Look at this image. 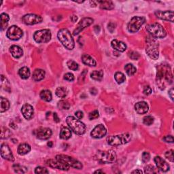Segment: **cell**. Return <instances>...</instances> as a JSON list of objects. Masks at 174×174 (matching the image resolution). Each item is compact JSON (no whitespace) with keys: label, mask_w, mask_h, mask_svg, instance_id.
I'll return each instance as SVG.
<instances>
[{"label":"cell","mask_w":174,"mask_h":174,"mask_svg":"<svg viewBox=\"0 0 174 174\" xmlns=\"http://www.w3.org/2000/svg\"><path fill=\"white\" fill-rule=\"evenodd\" d=\"M71 20L72 21L73 23H76V22L78 21V17L77 16L75 15H73L71 16Z\"/></svg>","instance_id":"cell-56"},{"label":"cell","mask_w":174,"mask_h":174,"mask_svg":"<svg viewBox=\"0 0 174 174\" xmlns=\"http://www.w3.org/2000/svg\"><path fill=\"white\" fill-rule=\"evenodd\" d=\"M111 29H112V31L115 29V25L113 23H110L108 24V29L110 31H111Z\"/></svg>","instance_id":"cell-53"},{"label":"cell","mask_w":174,"mask_h":174,"mask_svg":"<svg viewBox=\"0 0 174 174\" xmlns=\"http://www.w3.org/2000/svg\"><path fill=\"white\" fill-rule=\"evenodd\" d=\"M58 106L62 110H69L70 108V104L68 101H65V100H61L59 102Z\"/></svg>","instance_id":"cell-42"},{"label":"cell","mask_w":174,"mask_h":174,"mask_svg":"<svg viewBox=\"0 0 174 174\" xmlns=\"http://www.w3.org/2000/svg\"><path fill=\"white\" fill-rule=\"evenodd\" d=\"M40 98H41L42 100L47 102H49L52 100V98H53V96H52V93L49 90H43L41 92H40Z\"/></svg>","instance_id":"cell-33"},{"label":"cell","mask_w":174,"mask_h":174,"mask_svg":"<svg viewBox=\"0 0 174 174\" xmlns=\"http://www.w3.org/2000/svg\"><path fill=\"white\" fill-rule=\"evenodd\" d=\"M93 21H94V20L91 18L88 17V18H82V19L79 22V23H78V25L76 29L74 31H73V34L74 35L79 34V33L82 30H84L85 28L89 27L91 25H92V23H93Z\"/></svg>","instance_id":"cell-14"},{"label":"cell","mask_w":174,"mask_h":174,"mask_svg":"<svg viewBox=\"0 0 174 174\" xmlns=\"http://www.w3.org/2000/svg\"><path fill=\"white\" fill-rule=\"evenodd\" d=\"M47 145H48V146H49L50 148L53 147V142H48Z\"/></svg>","instance_id":"cell-59"},{"label":"cell","mask_w":174,"mask_h":174,"mask_svg":"<svg viewBox=\"0 0 174 174\" xmlns=\"http://www.w3.org/2000/svg\"><path fill=\"white\" fill-rule=\"evenodd\" d=\"M30 151H31L30 145H29L28 143H26L20 144L17 149L18 154L21 155V156H23V155L28 154Z\"/></svg>","instance_id":"cell-27"},{"label":"cell","mask_w":174,"mask_h":174,"mask_svg":"<svg viewBox=\"0 0 174 174\" xmlns=\"http://www.w3.org/2000/svg\"><path fill=\"white\" fill-rule=\"evenodd\" d=\"M46 72L42 69H36L33 73V80L35 82H40L45 78Z\"/></svg>","instance_id":"cell-24"},{"label":"cell","mask_w":174,"mask_h":174,"mask_svg":"<svg viewBox=\"0 0 174 174\" xmlns=\"http://www.w3.org/2000/svg\"><path fill=\"white\" fill-rule=\"evenodd\" d=\"M51 32L49 29L37 31L33 34V39L37 43H47L51 39Z\"/></svg>","instance_id":"cell-10"},{"label":"cell","mask_w":174,"mask_h":174,"mask_svg":"<svg viewBox=\"0 0 174 174\" xmlns=\"http://www.w3.org/2000/svg\"><path fill=\"white\" fill-rule=\"evenodd\" d=\"M0 18H1V29L3 31L7 27V26H8L10 17L8 14L2 13L1 15H0Z\"/></svg>","instance_id":"cell-32"},{"label":"cell","mask_w":174,"mask_h":174,"mask_svg":"<svg viewBox=\"0 0 174 174\" xmlns=\"http://www.w3.org/2000/svg\"><path fill=\"white\" fill-rule=\"evenodd\" d=\"M52 134H53V132L49 128H40L36 131L37 138L42 140H46L49 139Z\"/></svg>","instance_id":"cell-18"},{"label":"cell","mask_w":174,"mask_h":174,"mask_svg":"<svg viewBox=\"0 0 174 174\" xmlns=\"http://www.w3.org/2000/svg\"><path fill=\"white\" fill-rule=\"evenodd\" d=\"M146 30L154 38H164L167 35V32L163 27L158 23H153L147 25Z\"/></svg>","instance_id":"cell-5"},{"label":"cell","mask_w":174,"mask_h":174,"mask_svg":"<svg viewBox=\"0 0 174 174\" xmlns=\"http://www.w3.org/2000/svg\"><path fill=\"white\" fill-rule=\"evenodd\" d=\"M35 173L37 174H44V173H49V172L48 171L47 169L42 167H37L35 169Z\"/></svg>","instance_id":"cell-44"},{"label":"cell","mask_w":174,"mask_h":174,"mask_svg":"<svg viewBox=\"0 0 174 174\" xmlns=\"http://www.w3.org/2000/svg\"><path fill=\"white\" fill-rule=\"evenodd\" d=\"M23 35V31H22V29L16 25L11 26L10 27L8 28L6 33L7 37H8L10 40H14V41L21 39Z\"/></svg>","instance_id":"cell-11"},{"label":"cell","mask_w":174,"mask_h":174,"mask_svg":"<svg viewBox=\"0 0 174 174\" xmlns=\"http://www.w3.org/2000/svg\"><path fill=\"white\" fill-rule=\"evenodd\" d=\"M155 16L161 20L167 21L170 22H173V12L172 10L167 11H161L157 10L154 12Z\"/></svg>","instance_id":"cell-16"},{"label":"cell","mask_w":174,"mask_h":174,"mask_svg":"<svg viewBox=\"0 0 174 174\" xmlns=\"http://www.w3.org/2000/svg\"><path fill=\"white\" fill-rule=\"evenodd\" d=\"M76 114V118H78V119H82V118L84 117V114H83V112H81V111H78V112H76L75 113Z\"/></svg>","instance_id":"cell-52"},{"label":"cell","mask_w":174,"mask_h":174,"mask_svg":"<svg viewBox=\"0 0 174 174\" xmlns=\"http://www.w3.org/2000/svg\"><path fill=\"white\" fill-rule=\"evenodd\" d=\"M92 79L97 81H101L103 77V72L102 70H95L91 73Z\"/></svg>","instance_id":"cell-34"},{"label":"cell","mask_w":174,"mask_h":174,"mask_svg":"<svg viewBox=\"0 0 174 174\" xmlns=\"http://www.w3.org/2000/svg\"><path fill=\"white\" fill-rule=\"evenodd\" d=\"M0 99H1V103H0V112H1V113H3L10 108V103L8 99L3 97H2Z\"/></svg>","instance_id":"cell-30"},{"label":"cell","mask_w":174,"mask_h":174,"mask_svg":"<svg viewBox=\"0 0 174 174\" xmlns=\"http://www.w3.org/2000/svg\"><path fill=\"white\" fill-rule=\"evenodd\" d=\"M60 138L64 140L69 139L72 137V131L71 129L69 128L65 127V126H62L60 131Z\"/></svg>","instance_id":"cell-26"},{"label":"cell","mask_w":174,"mask_h":174,"mask_svg":"<svg viewBox=\"0 0 174 174\" xmlns=\"http://www.w3.org/2000/svg\"><path fill=\"white\" fill-rule=\"evenodd\" d=\"M143 92L144 95H149L152 93V88L149 86H146V87H144Z\"/></svg>","instance_id":"cell-50"},{"label":"cell","mask_w":174,"mask_h":174,"mask_svg":"<svg viewBox=\"0 0 174 174\" xmlns=\"http://www.w3.org/2000/svg\"><path fill=\"white\" fill-rule=\"evenodd\" d=\"M67 124L69 129L77 135H83L86 132V126L80 120L73 116H68L66 118Z\"/></svg>","instance_id":"cell-3"},{"label":"cell","mask_w":174,"mask_h":174,"mask_svg":"<svg viewBox=\"0 0 174 174\" xmlns=\"http://www.w3.org/2000/svg\"><path fill=\"white\" fill-rule=\"evenodd\" d=\"M165 157L168 159L169 161L171 162L174 161V158H173V150H170L169 151H167L165 154Z\"/></svg>","instance_id":"cell-45"},{"label":"cell","mask_w":174,"mask_h":174,"mask_svg":"<svg viewBox=\"0 0 174 174\" xmlns=\"http://www.w3.org/2000/svg\"><path fill=\"white\" fill-rule=\"evenodd\" d=\"M143 123L144 125L150 126L154 123V118L151 116H146L143 118Z\"/></svg>","instance_id":"cell-43"},{"label":"cell","mask_w":174,"mask_h":174,"mask_svg":"<svg viewBox=\"0 0 174 174\" xmlns=\"http://www.w3.org/2000/svg\"><path fill=\"white\" fill-rule=\"evenodd\" d=\"M131 140V135L129 133H125L123 134L112 135L107 138V142L110 146H117L123 144L127 143Z\"/></svg>","instance_id":"cell-4"},{"label":"cell","mask_w":174,"mask_h":174,"mask_svg":"<svg viewBox=\"0 0 174 174\" xmlns=\"http://www.w3.org/2000/svg\"><path fill=\"white\" fill-rule=\"evenodd\" d=\"M13 169L14 172L17 173H25L27 171V167L19 164H14L13 165Z\"/></svg>","instance_id":"cell-39"},{"label":"cell","mask_w":174,"mask_h":174,"mask_svg":"<svg viewBox=\"0 0 174 174\" xmlns=\"http://www.w3.org/2000/svg\"><path fill=\"white\" fill-rule=\"evenodd\" d=\"M1 156L6 160L9 161H14V157L12 153V150H10V147L6 143H3L1 146Z\"/></svg>","instance_id":"cell-17"},{"label":"cell","mask_w":174,"mask_h":174,"mask_svg":"<svg viewBox=\"0 0 174 174\" xmlns=\"http://www.w3.org/2000/svg\"><path fill=\"white\" fill-rule=\"evenodd\" d=\"M145 22L146 18L143 16H133L128 23V31L131 33L138 32Z\"/></svg>","instance_id":"cell-7"},{"label":"cell","mask_w":174,"mask_h":174,"mask_svg":"<svg viewBox=\"0 0 174 174\" xmlns=\"http://www.w3.org/2000/svg\"><path fill=\"white\" fill-rule=\"evenodd\" d=\"M21 112L26 120H30L33 116L34 110H33L32 106L29 104V103H25L22 107Z\"/></svg>","instance_id":"cell-20"},{"label":"cell","mask_w":174,"mask_h":174,"mask_svg":"<svg viewBox=\"0 0 174 174\" xmlns=\"http://www.w3.org/2000/svg\"><path fill=\"white\" fill-rule=\"evenodd\" d=\"M111 45H112V47L114 50H116L118 52H125L126 50H127V45L122 41H119L118 40H113L112 42H111Z\"/></svg>","instance_id":"cell-22"},{"label":"cell","mask_w":174,"mask_h":174,"mask_svg":"<svg viewBox=\"0 0 174 174\" xmlns=\"http://www.w3.org/2000/svg\"><path fill=\"white\" fill-rule=\"evenodd\" d=\"M125 69L126 73H127V75L129 76H132L136 73L137 69L135 66H133L132 64L129 63L125 66Z\"/></svg>","instance_id":"cell-35"},{"label":"cell","mask_w":174,"mask_h":174,"mask_svg":"<svg viewBox=\"0 0 174 174\" xmlns=\"http://www.w3.org/2000/svg\"><path fill=\"white\" fill-rule=\"evenodd\" d=\"M150 39L148 42V45L146 47V53L149 57L153 60H157L159 56L158 51V44L154 39Z\"/></svg>","instance_id":"cell-8"},{"label":"cell","mask_w":174,"mask_h":174,"mask_svg":"<svg viewBox=\"0 0 174 174\" xmlns=\"http://www.w3.org/2000/svg\"><path fill=\"white\" fill-rule=\"evenodd\" d=\"M99 113L98 112V110H94L89 114L88 118H89V119L91 120H92L97 119V118L99 117Z\"/></svg>","instance_id":"cell-46"},{"label":"cell","mask_w":174,"mask_h":174,"mask_svg":"<svg viewBox=\"0 0 174 174\" xmlns=\"http://www.w3.org/2000/svg\"><path fill=\"white\" fill-rule=\"evenodd\" d=\"M82 61L84 64L90 67H95L97 65V62L89 54H84L82 56Z\"/></svg>","instance_id":"cell-25"},{"label":"cell","mask_w":174,"mask_h":174,"mask_svg":"<svg viewBox=\"0 0 174 174\" xmlns=\"http://www.w3.org/2000/svg\"><path fill=\"white\" fill-rule=\"evenodd\" d=\"M57 38L67 49L72 50L74 49L75 42L71 33L67 29H61L58 31Z\"/></svg>","instance_id":"cell-2"},{"label":"cell","mask_w":174,"mask_h":174,"mask_svg":"<svg viewBox=\"0 0 174 174\" xmlns=\"http://www.w3.org/2000/svg\"><path fill=\"white\" fill-rule=\"evenodd\" d=\"M154 160L158 170H160V171L162 172H167L169 171L170 167L163 158H162L161 157L157 156L154 158Z\"/></svg>","instance_id":"cell-19"},{"label":"cell","mask_w":174,"mask_h":174,"mask_svg":"<svg viewBox=\"0 0 174 174\" xmlns=\"http://www.w3.org/2000/svg\"><path fill=\"white\" fill-rule=\"evenodd\" d=\"M173 74L168 65H160L157 68V82L161 89H164L173 82Z\"/></svg>","instance_id":"cell-1"},{"label":"cell","mask_w":174,"mask_h":174,"mask_svg":"<svg viewBox=\"0 0 174 174\" xmlns=\"http://www.w3.org/2000/svg\"><path fill=\"white\" fill-rule=\"evenodd\" d=\"M46 163L52 168L63 170V171H68L70 168L69 165L65 164V162H62L61 161L58 160L57 158L49 159V160L47 161Z\"/></svg>","instance_id":"cell-13"},{"label":"cell","mask_w":174,"mask_h":174,"mask_svg":"<svg viewBox=\"0 0 174 174\" xmlns=\"http://www.w3.org/2000/svg\"><path fill=\"white\" fill-rule=\"evenodd\" d=\"M169 95L170 96V97H171L172 100L173 101V88H172L169 91Z\"/></svg>","instance_id":"cell-55"},{"label":"cell","mask_w":174,"mask_h":174,"mask_svg":"<svg viewBox=\"0 0 174 174\" xmlns=\"http://www.w3.org/2000/svg\"><path fill=\"white\" fill-rule=\"evenodd\" d=\"M143 172L142 171V170H139V169H136V170H134V171H133L131 172V173H142Z\"/></svg>","instance_id":"cell-57"},{"label":"cell","mask_w":174,"mask_h":174,"mask_svg":"<svg viewBox=\"0 0 174 174\" xmlns=\"http://www.w3.org/2000/svg\"><path fill=\"white\" fill-rule=\"evenodd\" d=\"M163 140L165 142L173 143V138L172 135H167L163 138Z\"/></svg>","instance_id":"cell-51"},{"label":"cell","mask_w":174,"mask_h":174,"mask_svg":"<svg viewBox=\"0 0 174 174\" xmlns=\"http://www.w3.org/2000/svg\"><path fill=\"white\" fill-rule=\"evenodd\" d=\"M97 3H98L101 9L112 10L114 8V3L111 1H98Z\"/></svg>","instance_id":"cell-29"},{"label":"cell","mask_w":174,"mask_h":174,"mask_svg":"<svg viewBox=\"0 0 174 174\" xmlns=\"http://www.w3.org/2000/svg\"><path fill=\"white\" fill-rule=\"evenodd\" d=\"M10 52L12 54V57L18 59L23 56V50L19 46L17 45H13L10 48Z\"/></svg>","instance_id":"cell-23"},{"label":"cell","mask_w":174,"mask_h":174,"mask_svg":"<svg viewBox=\"0 0 174 174\" xmlns=\"http://www.w3.org/2000/svg\"><path fill=\"white\" fill-rule=\"evenodd\" d=\"M144 172L146 173H158V169L155 168L154 166L149 165L144 167Z\"/></svg>","instance_id":"cell-41"},{"label":"cell","mask_w":174,"mask_h":174,"mask_svg":"<svg viewBox=\"0 0 174 174\" xmlns=\"http://www.w3.org/2000/svg\"><path fill=\"white\" fill-rule=\"evenodd\" d=\"M95 173H104V172L101 171V170H97V171L95 172Z\"/></svg>","instance_id":"cell-58"},{"label":"cell","mask_w":174,"mask_h":174,"mask_svg":"<svg viewBox=\"0 0 174 174\" xmlns=\"http://www.w3.org/2000/svg\"><path fill=\"white\" fill-rule=\"evenodd\" d=\"M142 159L143 162H148L150 159V154L148 153H147V152H144L142 154Z\"/></svg>","instance_id":"cell-47"},{"label":"cell","mask_w":174,"mask_h":174,"mask_svg":"<svg viewBox=\"0 0 174 174\" xmlns=\"http://www.w3.org/2000/svg\"><path fill=\"white\" fill-rule=\"evenodd\" d=\"M1 87L2 89L4 91L10 92L11 91V86L8 79L3 75L1 76Z\"/></svg>","instance_id":"cell-31"},{"label":"cell","mask_w":174,"mask_h":174,"mask_svg":"<svg viewBox=\"0 0 174 174\" xmlns=\"http://www.w3.org/2000/svg\"><path fill=\"white\" fill-rule=\"evenodd\" d=\"M59 161H61L62 162H65V164H67L68 165H69L70 167H73L74 169H82V164L81 162L76 160L74 158L71 157L69 156H68V155H64V154H59L57 155L56 158Z\"/></svg>","instance_id":"cell-9"},{"label":"cell","mask_w":174,"mask_h":174,"mask_svg":"<svg viewBox=\"0 0 174 174\" xmlns=\"http://www.w3.org/2000/svg\"><path fill=\"white\" fill-rule=\"evenodd\" d=\"M95 158L101 163H113L116 161V154L113 150L98 151Z\"/></svg>","instance_id":"cell-6"},{"label":"cell","mask_w":174,"mask_h":174,"mask_svg":"<svg viewBox=\"0 0 174 174\" xmlns=\"http://www.w3.org/2000/svg\"><path fill=\"white\" fill-rule=\"evenodd\" d=\"M54 120L56 122V123H59L60 122V118H59L58 114L57 113H54Z\"/></svg>","instance_id":"cell-54"},{"label":"cell","mask_w":174,"mask_h":174,"mask_svg":"<svg viewBox=\"0 0 174 174\" xmlns=\"http://www.w3.org/2000/svg\"><path fill=\"white\" fill-rule=\"evenodd\" d=\"M55 93H56V95L59 97L65 98L67 95H68V91H67L66 88L63 87H60L57 88Z\"/></svg>","instance_id":"cell-36"},{"label":"cell","mask_w":174,"mask_h":174,"mask_svg":"<svg viewBox=\"0 0 174 174\" xmlns=\"http://www.w3.org/2000/svg\"><path fill=\"white\" fill-rule=\"evenodd\" d=\"M42 20L43 19L41 16L37 15V14H26V15L23 16V18H22V21H23L25 25H33L40 23H42Z\"/></svg>","instance_id":"cell-12"},{"label":"cell","mask_w":174,"mask_h":174,"mask_svg":"<svg viewBox=\"0 0 174 174\" xmlns=\"http://www.w3.org/2000/svg\"><path fill=\"white\" fill-rule=\"evenodd\" d=\"M67 65H68V68L69 69L72 70V71H76V70L78 69L79 65L77 63L73 60H69L67 62Z\"/></svg>","instance_id":"cell-40"},{"label":"cell","mask_w":174,"mask_h":174,"mask_svg":"<svg viewBox=\"0 0 174 174\" xmlns=\"http://www.w3.org/2000/svg\"><path fill=\"white\" fill-rule=\"evenodd\" d=\"M64 79L69 82H72L74 80V76L72 73H67L64 75Z\"/></svg>","instance_id":"cell-49"},{"label":"cell","mask_w":174,"mask_h":174,"mask_svg":"<svg viewBox=\"0 0 174 174\" xmlns=\"http://www.w3.org/2000/svg\"><path fill=\"white\" fill-rule=\"evenodd\" d=\"M18 75L20 76L22 79L27 80L31 75L30 69L27 67H23L19 70H18Z\"/></svg>","instance_id":"cell-28"},{"label":"cell","mask_w":174,"mask_h":174,"mask_svg":"<svg viewBox=\"0 0 174 174\" xmlns=\"http://www.w3.org/2000/svg\"><path fill=\"white\" fill-rule=\"evenodd\" d=\"M107 134V129L103 126V125H98L92 129L91 133V135L92 138L95 139H100L106 136Z\"/></svg>","instance_id":"cell-15"},{"label":"cell","mask_w":174,"mask_h":174,"mask_svg":"<svg viewBox=\"0 0 174 174\" xmlns=\"http://www.w3.org/2000/svg\"><path fill=\"white\" fill-rule=\"evenodd\" d=\"M114 78H115V80L116 81L118 84H122L125 81L126 77L123 73L117 72H116L115 74H114Z\"/></svg>","instance_id":"cell-38"},{"label":"cell","mask_w":174,"mask_h":174,"mask_svg":"<svg viewBox=\"0 0 174 174\" xmlns=\"http://www.w3.org/2000/svg\"><path fill=\"white\" fill-rule=\"evenodd\" d=\"M129 57L133 59V60H138L139 58V54L138 52L132 51L131 53H129Z\"/></svg>","instance_id":"cell-48"},{"label":"cell","mask_w":174,"mask_h":174,"mask_svg":"<svg viewBox=\"0 0 174 174\" xmlns=\"http://www.w3.org/2000/svg\"><path fill=\"white\" fill-rule=\"evenodd\" d=\"M135 110L139 114H144L148 112L149 106L146 101H139L135 105Z\"/></svg>","instance_id":"cell-21"},{"label":"cell","mask_w":174,"mask_h":174,"mask_svg":"<svg viewBox=\"0 0 174 174\" xmlns=\"http://www.w3.org/2000/svg\"><path fill=\"white\" fill-rule=\"evenodd\" d=\"M12 135V132L8 128L2 127H1V138L3 139H8Z\"/></svg>","instance_id":"cell-37"}]
</instances>
